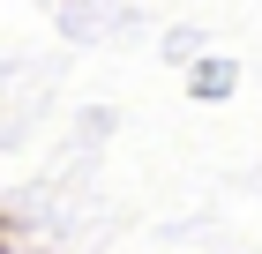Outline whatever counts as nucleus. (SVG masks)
<instances>
[{
    "mask_svg": "<svg viewBox=\"0 0 262 254\" xmlns=\"http://www.w3.org/2000/svg\"><path fill=\"white\" fill-rule=\"evenodd\" d=\"M0 254H15V247H0Z\"/></svg>",
    "mask_w": 262,
    "mask_h": 254,
    "instance_id": "nucleus-2",
    "label": "nucleus"
},
{
    "mask_svg": "<svg viewBox=\"0 0 262 254\" xmlns=\"http://www.w3.org/2000/svg\"><path fill=\"white\" fill-rule=\"evenodd\" d=\"M232 82H240V75H232V60H202L187 90H195V98H232Z\"/></svg>",
    "mask_w": 262,
    "mask_h": 254,
    "instance_id": "nucleus-1",
    "label": "nucleus"
}]
</instances>
